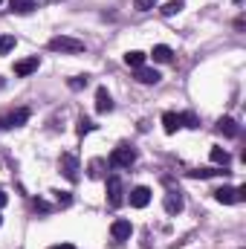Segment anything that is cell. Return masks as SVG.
Returning <instances> with one entry per match:
<instances>
[{
    "instance_id": "cell-1",
    "label": "cell",
    "mask_w": 246,
    "mask_h": 249,
    "mask_svg": "<svg viewBox=\"0 0 246 249\" xmlns=\"http://www.w3.org/2000/svg\"><path fill=\"white\" fill-rule=\"evenodd\" d=\"M50 50L53 53H81L84 50V41L70 38V35H55V38H50Z\"/></svg>"
},
{
    "instance_id": "cell-2",
    "label": "cell",
    "mask_w": 246,
    "mask_h": 249,
    "mask_svg": "<svg viewBox=\"0 0 246 249\" xmlns=\"http://www.w3.org/2000/svg\"><path fill=\"white\" fill-rule=\"evenodd\" d=\"M133 162H136V148H127V145L113 148V154H110V165H116V168H130Z\"/></svg>"
},
{
    "instance_id": "cell-3",
    "label": "cell",
    "mask_w": 246,
    "mask_h": 249,
    "mask_svg": "<svg viewBox=\"0 0 246 249\" xmlns=\"http://www.w3.org/2000/svg\"><path fill=\"white\" fill-rule=\"evenodd\" d=\"M107 203L113 206V209H119L124 203V186H122V180L113 174V177H107Z\"/></svg>"
},
{
    "instance_id": "cell-4",
    "label": "cell",
    "mask_w": 246,
    "mask_h": 249,
    "mask_svg": "<svg viewBox=\"0 0 246 249\" xmlns=\"http://www.w3.org/2000/svg\"><path fill=\"white\" fill-rule=\"evenodd\" d=\"M29 122V110L26 107H18V110H12V113H6L3 119H0V127L3 130H12V127H20V124Z\"/></svg>"
},
{
    "instance_id": "cell-5",
    "label": "cell",
    "mask_w": 246,
    "mask_h": 249,
    "mask_svg": "<svg viewBox=\"0 0 246 249\" xmlns=\"http://www.w3.org/2000/svg\"><path fill=\"white\" fill-rule=\"evenodd\" d=\"M61 174L70 183H78V157L75 154H61Z\"/></svg>"
},
{
    "instance_id": "cell-6",
    "label": "cell",
    "mask_w": 246,
    "mask_h": 249,
    "mask_svg": "<svg viewBox=\"0 0 246 249\" xmlns=\"http://www.w3.org/2000/svg\"><path fill=\"white\" fill-rule=\"evenodd\" d=\"M162 206H165V212H168V214H180V212H183V194H180V191H168V194H165V200H162Z\"/></svg>"
},
{
    "instance_id": "cell-7",
    "label": "cell",
    "mask_w": 246,
    "mask_h": 249,
    "mask_svg": "<svg viewBox=\"0 0 246 249\" xmlns=\"http://www.w3.org/2000/svg\"><path fill=\"white\" fill-rule=\"evenodd\" d=\"M110 235H113L116 241H127V238L133 235V226H130V220H124V217L113 220V226H110Z\"/></svg>"
},
{
    "instance_id": "cell-8",
    "label": "cell",
    "mask_w": 246,
    "mask_h": 249,
    "mask_svg": "<svg viewBox=\"0 0 246 249\" xmlns=\"http://www.w3.org/2000/svg\"><path fill=\"white\" fill-rule=\"evenodd\" d=\"M148 203H151V188L148 186H139V188L130 191V206L133 209H145Z\"/></svg>"
},
{
    "instance_id": "cell-9",
    "label": "cell",
    "mask_w": 246,
    "mask_h": 249,
    "mask_svg": "<svg viewBox=\"0 0 246 249\" xmlns=\"http://www.w3.org/2000/svg\"><path fill=\"white\" fill-rule=\"evenodd\" d=\"M41 67V61H38V55H32V58H23V61L15 64V75H20V78H26V75H32L35 70Z\"/></svg>"
},
{
    "instance_id": "cell-10",
    "label": "cell",
    "mask_w": 246,
    "mask_h": 249,
    "mask_svg": "<svg viewBox=\"0 0 246 249\" xmlns=\"http://www.w3.org/2000/svg\"><path fill=\"white\" fill-rule=\"evenodd\" d=\"M96 110H99V113H110V110H113V99H110L107 87H99V90H96Z\"/></svg>"
},
{
    "instance_id": "cell-11",
    "label": "cell",
    "mask_w": 246,
    "mask_h": 249,
    "mask_svg": "<svg viewBox=\"0 0 246 249\" xmlns=\"http://www.w3.org/2000/svg\"><path fill=\"white\" fill-rule=\"evenodd\" d=\"M177 127H183V122H180V113H174V110L162 113V130H165V133H177Z\"/></svg>"
},
{
    "instance_id": "cell-12",
    "label": "cell",
    "mask_w": 246,
    "mask_h": 249,
    "mask_svg": "<svg viewBox=\"0 0 246 249\" xmlns=\"http://www.w3.org/2000/svg\"><path fill=\"white\" fill-rule=\"evenodd\" d=\"M214 200H217V203L232 206V203H238V188H229V186L217 188V191H214Z\"/></svg>"
},
{
    "instance_id": "cell-13",
    "label": "cell",
    "mask_w": 246,
    "mask_h": 249,
    "mask_svg": "<svg viewBox=\"0 0 246 249\" xmlns=\"http://www.w3.org/2000/svg\"><path fill=\"white\" fill-rule=\"evenodd\" d=\"M136 81L139 84H157L159 81V72L157 70H148V67H139L136 70Z\"/></svg>"
},
{
    "instance_id": "cell-14",
    "label": "cell",
    "mask_w": 246,
    "mask_h": 249,
    "mask_svg": "<svg viewBox=\"0 0 246 249\" xmlns=\"http://www.w3.org/2000/svg\"><path fill=\"white\" fill-rule=\"evenodd\" d=\"M209 157H211V162H214V165H223V168H226V165L232 162V157H229V151H223L220 145H214V148L209 151Z\"/></svg>"
},
{
    "instance_id": "cell-15",
    "label": "cell",
    "mask_w": 246,
    "mask_h": 249,
    "mask_svg": "<svg viewBox=\"0 0 246 249\" xmlns=\"http://www.w3.org/2000/svg\"><path fill=\"white\" fill-rule=\"evenodd\" d=\"M145 53H139V50H130V53H124V64L127 67H133V70H139V67H145Z\"/></svg>"
},
{
    "instance_id": "cell-16",
    "label": "cell",
    "mask_w": 246,
    "mask_h": 249,
    "mask_svg": "<svg viewBox=\"0 0 246 249\" xmlns=\"http://www.w3.org/2000/svg\"><path fill=\"white\" fill-rule=\"evenodd\" d=\"M217 130L226 133V136H238V133H241V130H238V122H235L232 116H223V119L217 122Z\"/></svg>"
},
{
    "instance_id": "cell-17",
    "label": "cell",
    "mask_w": 246,
    "mask_h": 249,
    "mask_svg": "<svg viewBox=\"0 0 246 249\" xmlns=\"http://www.w3.org/2000/svg\"><path fill=\"white\" fill-rule=\"evenodd\" d=\"M151 55H154V61H159V64H168L171 58H174V53H171V47H165V44H157Z\"/></svg>"
},
{
    "instance_id": "cell-18",
    "label": "cell",
    "mask_w": 246,
    "mask_h": 249,
    "mask_svg": "<svg viewBox=\"0 0 246 249\" xmlns=\"http://www.w3.org/2000/svg\"><path fill=\"white\" fill-rule=\"evenodd\" d=\"M9 6H12V12H18V15H29V12L35 9V0H9Z\"/></svg>"
},
{
    "instance_id": "cell-19",
    "label": "cell",
    "mask_w": 246,
    "mask_h": 249,
    "mask_svg": "<svg viewBox=\"0 0 246 249\" xmlns=\"http://www.w3.org/2000/svg\"><path fill=\"white\" fill-rule=\"evenodd\" d=\"M183 9H185V0H168V3H165L159 12H162L165 18H171V15H180Z\"/></svg>"
},
{
    "instance_id": "cell-20",
    "label": "cell",
    "mask_w": 246,
    "mask_h": 249,
    "mask_svg": "<svg viewBox=\"0 0 246 249\" xmlns=\"http://www.w3.org/2000/svg\"><path fill=\"white\" fill-rule=\"evenodd\" d=\"M229 171H217V168H203V171H188V177H200V180H209V177H226Z\"/></svg>"
},
{
    "instance_id": "cell-21",
    "label": "cell",
    "mask_w": 246,
    "mask_h": 249,
    "mask_svg": "<svg viewBox=\"0 0 246 249\" xmlns=\"http://www.w3.org/2000/svg\"><path fill=\"white\" fill-rule=\"evenodd\" d=\"M87 174H90L93 180H99V177L105 174V160H90V165H87Z\"/></svg>"
},
{
    "instance_id": "cell-22",
    "label": "cell",
    "mask_w": 246,
    "mask_h": 249,
    "mask_svg": "<svg viewBox=\"0 0 246 249\" xmlns=\"http://www.w3.org/2000/svg\"><path fill=\"white\" fill-rule=\"evenodd\" d=\"M15 35H0V55H9L12 50H15Z\"/></svg>"
},
{
    "instance_id": "cell-23",
    "label": "cell",
    "mask_w": 246,
    "mask_h": 249,
    "mask_svg": "<svg viewBox=\"0 0 246 249\" xmlns=\"http://www.w3.org/2000/svg\"><path fill=\"white\" fill-rule=\"evenodd\" d=\"M75 130H78V136H84V133L96 130V122H90V119H84V116H81V119H78V127H75Z\"/></svg>"
},
{
    "instance_id": "cell-24",
    "label": "cell",
    "mask_w": 246,
    "mask_h": 249,
    "mask_svg": "<svg viewBox=\"0 0 246 249\" xmlns=\"http://www.w3.org/2000/svg\"><path fill=\"white\" fill-rule=\"evenodd\" d=\"M157 3H159V0H133V9H136V12H151Z\"/></svg>"
},
{
    "instance_id": "cell-25",
    "label": "cell",
    "mask_w": 246,
    "mask_h": 249,
    "mask_svg": "<svg viewBox=\"0 0 246 249\" xmlns=\"http://www.w3.org/2000/svg\"><path fill=\"white\" fill-rule=\"evenodd\" d=\"M87 87V75H75L70 78V90H84Z\"/></svg>"
},
{
    "instance_id": "cell-26",
    "label": "cell",
    "mask_w": 246,
    "mask_h": 249,
    "mask_svg": "<svg viewBox=\"0 0 246 249\" xmlns=\"http://www.w3.org/2000/svg\"><path fill=\"white\" fill-rule=\"evenodd\" d=\"M180 122H183V127H197V116L194 113H180Z\"/></svg>"
},
{
    "instance_id": "cell-27",
    "label": "cell",
    "mask_w": 246,
    "mask_h": 249,
    "mask_svg": "<svg viewBox=\"0 0 246 249\" xmlns=\"http://www.w3.org/2000/svg\"><path fill=\"white\" fill-rule=\"evenodd\" d=\"M55 194H58V203H61V206H67V203H70V200H72V197H70V194H67V191H55Z\"/></svg>"
},
{
    "instance_id": "cell-28",
    "label": "cell",
    "mask_w": 246,
    "mask_h": 249,
    "mask_svg": "<svg viewBox=\"0 0 246 249\" xmlns=\"http://www.w3.org/2000/svg\"><path fill=\"white\" fill-rule=\"evenodd\" d=\"M35 209H38V212H47V209H50V206H47V203H44V200H35Z\"/></svg>"
},
{
    "instance_id": "cell-29",
    "label": "cell",
    "mask_w": 246,
    "mask_h": 249,
    "mask_svg": "<svg viewBox=\"0 0 246 249\" xmlns=\"http://www.w3.org/2000/svg\"><path fill=\"white\" fill-rule=\"evenodd\" d=\"M6 203H9V197H6V191H3V188H0V209H3V206H6Z\"/></svg>"
},
{
    "instance_id": "cell-30",
    "label": "cell",
    "mask_w": 246,
    "mask_h": 249,
    "mask_svg": "<svg viewBox=\"0 0 246 249\" xmlns=\"http://www.w3.org/2000/svg\"><path fill=\"white\" fill-rule=\"evenodd\" d=\"M50 249H75L72 244H58V247H50Z\"/></svg>"
},
{
    "instance_id": "cell-31",
    "label": "cell",
    "mask_w": 246,
    "mask_h": 249,
    "mask_svg": "<svg viewBox=\"0 0 246 249\" xmlns=\"http://www.w3.org/2000/svg\"><path fill=\"white\" fill-rule=\"evenodd\" d=\"M3 84H6V81H3V78H0V90H3Z\"/></svg>"
},
{
    "instance_id": "cell-32",
    "label": "cell",
    "mask_w": 246,
    "mask_h": 249,
    "mask_svg": "<svg viewBox=\"0 0 246 249\" xmlns=\"http://www.w3.org/2000/svg\"><path fill=\"white\" fill-rule=\"evenodd\" d=\"M0 6H3V0H0Z\"/></svg>"
},
{
    "instance_id": "cell-33",
    "label": "cell",
    "mask_w": 246,
    "mask_h": 249,
    "mask_svg": "<svg viewBox=\"0 0 246 249\" xmlns=\"http://www.w3.org/2000/svg\"><path fill=\"white\" fill-rule=\"evenodd\" d=\"M0 223H3V217H0Z\"/></svg>"
}]
</instances>
